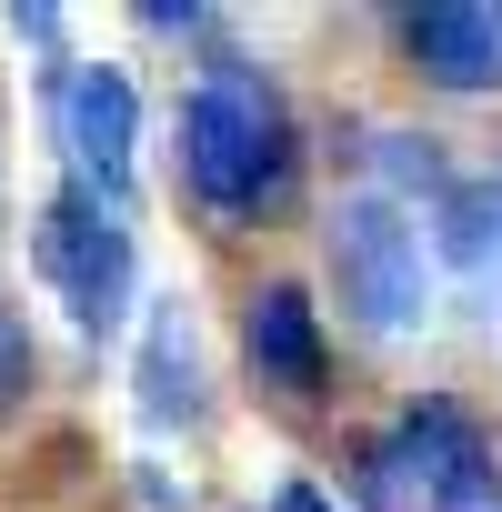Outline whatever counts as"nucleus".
Returning a JSON list of instances; mask_svg holds the SVG:
<instances>
[{"instance_id": "obj_8", "label": "nucleus", "mask_w": 502, "mask_h": 512, "mask_svg": "<svg viewBox=\"0 0 502 512\" xmlns=\"http://www.w3.org/2000/svg\"><path fill=\"white\" fill-rule=\"evenodd\" d=\"M131 382H141V422H151V432H201V422H211V392H201V342H191L181 302H161V312L141 322Z\"/></svg>"}, {"instance_id": "obj_2", "label": "nucleus", "mask_w": 502, "mask_h": 512, "mask_svg": "<svg viewBox=\"0 0 502 512\" xmlns=\"http://www.w3.org/2000/svg\"><path fill=\"white\" fill-rule=\"evenodd\" d=\"M362 472H372L362 492H372L382 512H492V492H502L492 432H482L462 402H442V392L402 402V412L372 432Z\"/></svg>"}, {"instance_id": "obj_11", "label": "nucleus", "mask_w": 502, "mask_h": 512, "mask_svg": "<svg viewBox=\"0 0 502 512\" xmlns=\"http://www.w3.org/2000/svg\"><path fill=\"white\" fill-rule=\"evenodd\" d=\"M272 512H332V492H322V482H282V492H272Z\"/></svg>"}, {"instance_id": "obj_12", "label": "nucleus", "mask_w": 502, "mask_h": 512, "mask_svg": "<svg viewBox=\"0 0 502 512\" xmlns=\"http://www.w3.org/2000/svg\"><path fill=\"white\" fill-rule=\"evenodd\" d=\"M492 512H502V502H492Z\"/></svg>"}, {"instance_id": "obj_1", "label": "nucleus", "mask_w": 502, "mask_h": 512, "mask_svg": "<svg viewBox=\"0 0 502 512\" xmlns=\"http://www.w3.org/2000/svg\"><path fill=\"white\" fill-rule=\"evenodd\" d=\"M171 141H181V191H191V211L221 221V231L272 221V211L302 191V121H292L282 81L251 71V61H211V71L181 91Z\"/></svg>"}, {"instance_id": "obj_4", "label": "nucleus", "mask_w": 502, "mask_h": 512, "mask_svg": "<svg viewBox=\"0 0 502 512\" xmlns=\"http://www.w3.org/2000/svg\"><path fill=\"white\" fill-rule=\"evenodd\" d=\"M322 262H332V292L342 312L372 332V342H402L422 312H432V262H422V211L382 201V191H352L322 231Z\"/></svg>"}, {"instance_id": "obj_10", "label": "nucleus", "mask_w": 502, "mask_h": 512, "mask_svg": "<svg viewBox=\"0 0 502 512\" xmlns=\"http://www.w3.org/2000/svg\"><path fill=\"white\" fill-rule=\"evenodd\" d=\"M21 392H31V322L0 292V412H21Z\"/></svg>"}, {"instance_id": "obj_3", "label": "nucleus", "mask_w": 502, "mask_h": 512, "mask_svg": "<svg viewBox=\"0 0 502 512\" xmlns=\"http://www.w3.org/2000/svg\"><path fill=\"white\" fill-rule=\"evenodd\" d=\"M31 251H41V282L61 292V312L81 322V342H111L131 322V292H141V241H131V211L61 181L31 221Z\"/></svg>"}, {"instance_id": "obj_6", "label": "nucleus", "mask_w": 502, "mask_h": 512, "mask_svg": "<svg viewBox=\"0 0 502 512\" xmlns=\"http://www.w3.org/2000/svg\"><path fill=\"white\" fill-rule=\"evenodd\" d=\"M241 362H251V382L282 392L292 412L332 402V332H322V312H312L302 282H262L241 302Z\"/></svg>"}, {"instance_id": "obj_9", "label": "nucleus", "mask_w": 502, "mask_h": 512, "mask_svg": "<svg viewBox=\"0 0 502 512\" xmlns=\"http://www.w3.org/2000/svg\"><path fill=\"white\" fill-rule=\"evenodd\" d=\"M432 231L462 272H502V161L492 171H452V191L432 201Z\"/></svg>"}, {"instance_id": "obj_5", "label": "nucleus", "mask_w": 502, "mask_h": 512, "mask_svg": "<svg viewBox=\"0 0 502 512\" xmlns=\"http://www.w3.org/2000/svg\"><path fill=\"white\" fill-rule=\"evenodd\" d=\"M61 151H71V181L81 191L131 201V171H141V91H131V71L81 61L61 81Z\"/></svg>"}, {"instance_id": "obj_7", "label": "nucleus", "mask_w": 502, "mask_h": 512, "mask_svg": "<svg viewBox=\"0 0 502 512\" xmlns=\"http://www.w3.org/2000/svg\"><path fill=\"white\" fill-rule=\"evenodd\" d=\"M392 41H402V61H412L432 91H452V101L502 91V11H492V0H432V11H402Z\"/></svg>"}]
</instances>
